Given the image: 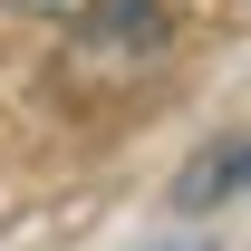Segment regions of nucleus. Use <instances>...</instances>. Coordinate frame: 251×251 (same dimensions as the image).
Returning <instances> with one entry per match:
<instances>
[{"label": "nucleus", "mask_w": 251, "mask_h": 251, "mask_svg": "<svg viewBox=\"0 0 251 251\" xmlns=\"http://www.w3.org/2000/svg\"><path fill=\"white\" fill-rule=\"evenodd\" d=\"M0 10H20V20H87V0H0Z\"/></svg>", "instance_id": "nucleus-3"}, {"label": "nucleus", "mask_w": 251, "mask_h": 251, "mask_svg": "<svg viewBox=\"0 0 251 251\" xmlns=\"http://www.w3.org/2000/svg\"><path fill=\"white\" fill-rule=\"evenodd\" d=\"M251 184V135L242 145H213V155H193L184 174H174V213H213L222 193H242Z\"/></svg>", "instance_id": "nucleus-2"}, {"label": "nucleus", "mask_w": 251, "mask_h": 251, "mask_svg": "<svg viewBox=\"0 0 251 251\" xmlns=\"http://www.w3.org/2000/svg\"><path fill=\"white\" fill-rule=\"evenodd\" d=\"M68 29H77V58L106 68V77H135V68L174 58V10L164 0H87V20H68Z\"/></svg>", "instance_id": "nucleus-1"}, {"label": "nucleus", "mask_w": 251, "mask_h": 251, "mask_svg": "<svg viewBox=\"0 0 251 251\" xmlns=\"http://www.w3.org/2000/svg\"><path fill=\"white\" fill-rule=\"evenodd\" d=\"M155 251H213V242H155Z\"/></svg>", "instance_id": "nucleus-4"}]
</instances>
